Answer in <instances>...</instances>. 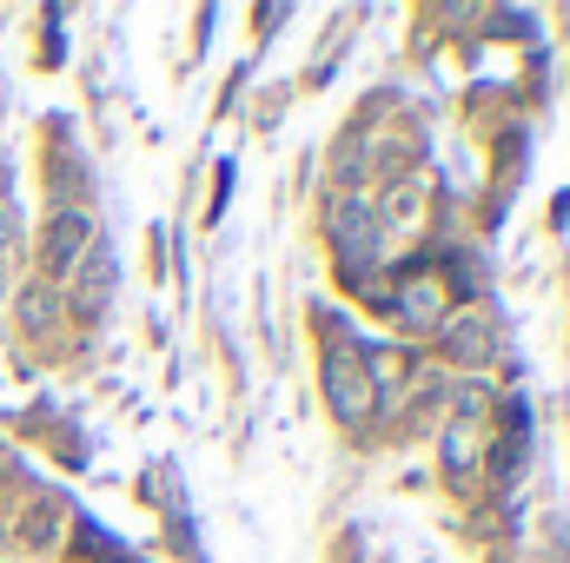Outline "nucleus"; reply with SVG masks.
Instances as JSON below:
<instances>
[{
  "mask_svg": "<svg viewBox=\"0 0 570 563\" xmlns=\"http://www.w3.org/2000/svg\"><path fill=\"white\" fill-rule=\"evenodd\" d=\"M332 246H338V266H345L352 279H365V273L379 266V253H385L379 206H372V199H345L338 219H332Z\"/></svg>",
  "mask_w": 570,
  "mask_h": 563,
  "instance_id": "nucleus-1",
  "label": "nucleus"
},
{
  "mask_svg": "<svg viewBox=\"0 0 570 563\" xmlns=\"http://www.w3.org/2000/svg\"><path fill=\"white\" fill-rule=\"evenodd\" d=\"M325 398H332V412L345 424H358L372 412V378H365L358 345H332V358H325Z\"/></svg>",
  "mask_w": 570,
  "mask_h": 563,
  "instance_id": "nucleus-2",
  "label": "nucleus"
},
{
  "mask_svg": "<svg viewBox=\"0 0 570 563\" xmlns=\"http://www.w3.org/2000/svg\"><path fill=\"white\" fill-rule=\"evenodd\" d=\"M87 246H94V219H87V213H53V226H47V239H40L47 279H73V266L87 259Z\"/></svg>",
  "mask_w": 570,
  "mask_h": 563,
  "instance_id": "nucleus-3",
  "label": "nucleus"
},
{
  "mask_svg": "<svg viewBox=\"0 0 570 563\" xmlns=\"http://www.w3.org/2000/svg\"><path fill=\"white\" fill-rule=\"evenodd\" d=\"M107 298H114V253H107V239H94L87 259L73 266V305L80 312H107Z\"/></svg>",
  "mask_w": 570,
  "mask_h": 563,
  "instance_id": "nucleus-4",
  "label": "nucleus"
},
{
  "mask_svg": "<svg viewBox=\"0 0 570 563\" xmlns=\"http://www.w3.org/2000/svg\"><path fill=\"white\" fill-rule=\"evenodd\" d=\"M444 352L464 358V365H484V358H491V325H484V318H458V325H444Z\"/></svg>",
  "mask_w": 570,
  "mask_h": 563,
  "instance_id": "nucleus-5",
  "label": "nucleus"
},
{
  "mask_svg": "<svg viewBox=\"0 0 570 563\" xmlns=\"http://www.w3.org/2000/svg\"><path fill=\"white\" fill-rule=\"evenodd\" d=\"M20 325L27 332H53L60 325V292L53 285H27L20 292Z\"/></svg>",
  "mask_w": 570,
  "mask_h": 563,
  "instance_id": "nucleus-6",
  "label": "nucleus"
},
{
  "mask_svg": "<svg viewBox=\"0 0 570 563\" xmlns=\"http://www.w3.org/2000/svg\"><path fill=\"white\" fill-rule=\"evenodd\" d=\"M399 318H405V325H438V318H444V305H438V292H431V285H412V292L399 298Z\"/></svg>",
  "mask_w": 570,
  "mask_h": 563,
  "instance_id": "nucleus-7",
  "label": "nucleus"
},
{
  "mask_svg": "<svg viewBox=\"0 0 570 563\" xmlns=\"http://www.w3.org/2000/svg\"><path fill=\"white\" fill-rule=\"evenodd\" d=\"M13 239H20V213H13V206H0V253H7Z\"/></svg>",
  "mask_w": 570,
  "mask_h": 563,
  "instance_id": "nucleus-8",
  "label": "nucleus"
},
{
  "mask_svg": "<svg viewBox=\"0 0 570 563\" xmlns=\"http://www.w3.org/2000/svg\"><path fill=\"white\" fill-rule=\"evenodd\" d=\"M120 563H134V557H120Z\"/></svg>",
  "mask_w": 570,
  "mask_h": 563,
  "instance_id": "nucleus-9",
  "label": "nucleus"
}]
</instances>
